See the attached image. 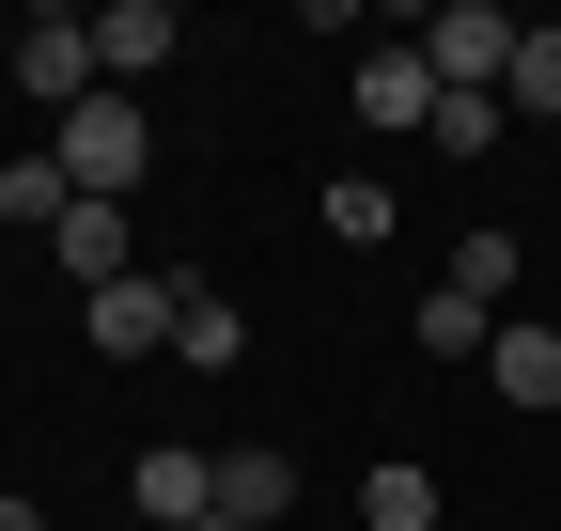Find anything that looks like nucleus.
<instances>
[{"label":"nucleus","mask_w":561,"mask_h":531,"mask_svg":"<svg viewBox=\"0 0 561 531\" xmlns=\"http://www.w3.org/2000/svg\"><path fill=\"white\" fill-rule=\"evenodd\" d=\"M62 204H79L62 157H16V172H0V219H16V235H62Z\"/></svg>","instance_id":"ddd939ff"},{"label":"nucleus","mask_w":561,"mask_h":531,"mask_svg":"<svg viewBox=\"0 0 561 531\" xmlns=\"http://www.w3.org/2000/svg\"><path fill=\"white\" fill-rule=\"evenodd\" d=\"M172 47H187V16H172V0H110V16H94V79H110V94H140Z\"/></svg>","instance_id":"39448f33"},{"label":"nucleus","mask_w":561,"mask_h":531,"mask_svg":"<svg viewBox=\"0 0 561 531\" xmlns=\"http://www.w3.org/2000/svg\"><path fill=\"white\" fill-rule=\"evenodd\" d=\"M79 313H94V360H157L187 328V282H172V266H125V282H94Z\"/></svg>","instance_id":"7ed1b4c3"},{"label":"nucleus","mask_w":561,"mask_h":531,"mask_svg":"<svg viewBox=\"0 0 561 531\" xmlns=\"http://www.w3.org/2000/svg\"><path fill=\"white\" fill-rule=\"evenodd\" d=\"M515 266H530V250H515V235H468V250H453V266H437V282H453V297H483V313H500V297H515Z\"/></svg>","instance_id":"dca6fc26"},{"label":"nucleus","mask_w":561,"mask_h":531,"mask_svg":"<svg viewBox=\"0 0 561 531\" xmlns=\"http://www.w3.org/2000/svg\"><path fill=\"white\" fill-rule=\"evenodd\" d=\"M62 172H79V204H125L140 172H157V125H140V94H79L62 110V142H47Z\"/></svg>","instance_id":"f257e3e1"},{"label":"nucleus","mask_w":561,"mask_h":531,"mask_svg":"<svg viewBox=\"0 0 561 531\" xmlns=\"http://www.w3.org/2000/svg\"><path fill=\"white\" fill-rule=\"evenodd\" d=\"M483 344H500V313H483V297H453V282L421 297V360H483Z\"/></svg>","instance_id":"4468645a"},{"label":"nucleus","mask_w":561,"mask_h":531,"mask_svg":"<svg viewBox=\"0 0 561 531\" xmlns=\"http://www.w3.org/2000/svg\"><path fill=\"white\" fill-rule=\"evenodd\" d=\"M280 500H297V453H280V438H234V453H219V516H234V531H265Z\"/></svg>","instance_id":"1a4fd4ad"},{"label":"nucleus","mask_w":561,"mask_h":531,"mask_svg":"<svg viewBox=\"0 0 561 531\" xmlns=\"http://www.w3.org/2000/svg\"><path fill=\"white\" fill-rule=\"evenodd\" d=\"M125 500L157 516V531H203V516H219V453H187V438H157V453H140V470H125Z\"/></svg>","instance_id":"423d86ee"},{"label":"nucleus","mask_w":561,"mask_h":531,"mask_svg":"<svg viewBox=\"0 0 561 531\" xmlns=\"http://www.w3.org/2000/svg\"><path fill=\"white\" fill-rule=\"evenodd\" d=\"M359 531H437V470H421V453H390V470L359 485Z\"/></svg>","instance_id":"f8f14e48"},{"label":"nucleus","mask_w":561,"mask_h":531,"mask_svg":"<svg viewBox=\"0 0 561 531\" xmlns=\"http://www.w3.org/2000/svg\"><path fill=\"white\" fill-rule=\"evenodd\" d=\"M203 531H234V516H203Z\"/></svg>","instance_id":"aec40b11"},{"label":"nucleus","mask_w":561,"mask_h":531,"mask_svg":"<svg viewBox=\"0 0 561 531\" xmlns=\"http://www.w3.org/2000/svg\"><path fill=\"white\" fill-rule=\"evenodd\" d=\"M500 125H515L500 94H437V125H421V142H437V157H483V142H500Z\"/></svg>","instance_id":"a211bd4d"},{"label":"nucleus","mask_w":561,"mask_h":531,"mask_svg":"<svg viewBox=\"0 0 561 531\" xmlns=\"http://www.w3.org/2000/svg\"><path fill=\"white\" fill-rule=\"evenodd\" d=\"M0 531H47V516H32V500H16V485H0Z\"/></svg>","instance_id":"6ab92c4d"},{"label":"nucleus","mask_w":561,"mask_h":531,"mask_svg":"<svg viewBox=\"0 0 561 531\" xmlns=\"http://www.w3.org/2000/svg\"><path fill=\"white\" fill-rule=\"evenodd\" d=\"M16 94H47V110L110 94V79H94V16H62V0H47V16H16Z\"/></svg>","instance_id":"20e7f679"},{"label":"nucleus","mask_w":561,"mask_h":531,"mask_svg":"<svg viewBox=\"0 0 561 531\" xmlns=\"http://www.w3.org/2000/svg\"><path fill=\"white\" fill-rule=\"evenodd\" d=\"M546 266H561V235H546Z\"/></svg>","instance_id":"412c9836"},{"label":"nucleus","mask_w":561,"mask_h":531,"mask_svg":"<svg viewBox=\"0 0 561 531\" xmlns=\"http://www.w3.org/2000/svg\"><path fill=\"white\" fill-rule=\"evenodd\" d=\"M172 360H203V375H234V360H250V313H234L219 282H187V328H172Z\"/></svg>","instance_id":"9b49d317"},{"label":"nucleus","mask_w":561,"mask_h":531,"mask_svg":"<svg viewBox=\"0 0 561 531\" xmlns=\"http://www.w3.org/2000/svg\"><path fill=\"white\" fill-rule=\"evenodd\" d=\"M47 250H62V282H79V297L140 266V250H125V204H62V235H47Z\"/></svg>","instance_id":"9d476101"},{"label":"nucleus","mask_w":561,"mask_h":531,"mask_svg":"<svg viewBox=\"0 0 561 531\" xmlns=\"http://www.w3.org/2000/svg\"><path fill=\"white\" fill-rule=\"evenodd\" d=\"M359 125L421 142V125H437V63H421V47H359Z\"/></svg>","instance_id":"6e6552de"},{"label":"nucleus","mask_w":561,"mask_h":531,"mask_svg":"<svg viewBox=\"0 0 561 531\" xmlns=\"http://www.w3.org/2000/svg\"><path fill=\"white\" fill-rule=\"evenodd\" d=\"M483 391L546 422V407H561V328H546V313H500V344H483Z\"/></svg>","instance_id":"0eeeda50"},{"label":"nucleus","mask_w":561,"mask_h":531,"mask_svg":"<svg viewBox=\"0 0 561 531\" xmlns=\"http://www.w3.org/2000/svg\"><path fill=\"white\" fill-rule=\"evenodd\" d=\"M328 235L375 250V235H390V172H328Z\"/></svg>","instance_id":"f3484780"},{"label":"nucleus","mask_w":561,"mask_h":531,"mask_svg":"<svg viewBox=\"0 0 561 531\" xmlns=\"http://www.w3.org/2000/svg\"><path fill=\"white\" fill-rule=\"evenodd\" d=\"M530 16H500V0H453V16H421V63H437V94H500L515 79Z\"/></svg>","instance_id":"f03ea898"},{"label":"nucleus","mask_w":561,"mask_h":531,"mask_svg":"<svg viewBox=\"0 0 561 531\" xmlns=\"http://www.w3.org/2000/svg\"><path fill=\"white\" fill-rule=\"evenodd\" d=\"M500 110H530V125H561V32L530 16V47H515V79H500Z\"/></svg>","instance_id":"2eb2a0df"}]
</instances>
